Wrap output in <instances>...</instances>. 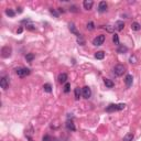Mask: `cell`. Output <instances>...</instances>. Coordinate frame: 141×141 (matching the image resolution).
Here are the masks:
<instances>
[{"mask_svg": "<svg viewBox=\"0 0 141 141\" xmlns=\"http://www.w3.org/2000/svg\"><path fill=\"white\" fill-rule=\"evenodd\" d=\"M124 107H126V105L124 104H118V105L111 104V105H109L107 108H106V111L112 112V111H117V110H123V109H124Z\"/></svg>", "mask_w": 141, "mask_h": 141, "instance_id": "obj_1", "label": "cell"}, {"mask_svg": "<svg viewBox=\"0 0 141 141\" xmlns=\"http://www.w3.org/2000/svg\"><path fill=\"white\" fill-rule=\"evenodd\" d=\"M17 70V75L19 77H25L28 75H30V70L27 69V67H19V69L16 70Z\"/></svg>", "mask_w": 141, "mask_h": 141, "instance_id": "obj_2", "label": "cell"}, {"mask_svg": "<svg viewBox=\"0 0 141 141\" xmlns=\"http://www.w3.org/2000/svg\"><path fill=\"white\" fill-rule=\"evenodd\" d=\"M124 72H126V67H124L123 64L116 65L115 69H114V73H115V75H117V76H121V75H123Z\"/></svg>", "mask_w": 141, "mask_h": 141, "instance_id": "obj_3", "label": "cell"}, {"mask_svg": "<svg viewBox=\"0 0 141 141\" xmlns=\"http://www.w3.org/2000/svg\"><path fill=\"white\" fill-rule=\"evenodd\" d=\"M105 35L104 34H100V35H97V36L94 39V41H93V44L94 45H96V46H99V45H102V44H104V42H105Z\"/></svg>", "mask_w": 141, "mask_h": 141, "instance_id": "obj_4", "label": "cell"}, {"mask_svg": "<svg viewBox=\"0 0 141 141\" xmlns=\"http://www.w3.org/2000/svg\"><path fill=\"white\" fill-rule=\"evenodd\" d=\"M11 55V48L10 46H3L2 48V50H1V56L2 57H4V58H7V57H9V56Z\"/></svg>", "mask_w": 141, "mask_h": 141, "instance_id": "obj_5", "label": "cell"}, {"mask_svg": "<svg viewBox=\"0 0 141 141\" xmlns=\"http://www.w3.org/2000/svg\"><path fill=\"white\" fill-rule=\"evenodd\" d=\"M0 86H1L2 89H7L9 86V78L6 76L1 77V79H0Z\"/></svg>", "mask_w": 141, "mask_h": 141, "instance_id": "obj_6", "label": "cell"}, {"mask_svg": "<svg viewBox=\"0 0 141 141\" xmlns=\"http://www.w3.org/2000/svg\"><path fill=\"white\" fill-rule=\"evenodd\" d=\"M82 94H83V97H84V98L88 99V98L90 97V95H91L90 88H89L88 86H85V87H83V89H82Z\"/></svg>", "mask_w": 141, "mask_h": 141, "instance_id": "obj_7", "label": "cell"}, {"mask_svg": "<svg viewBox=\"0 0 141 141\" xmlns=\"http://www.w3.org/2000/svg\"><path fill=\"white\" fill-rule=\"evenodd\" d=\"M69 28H70V32H72L73 34H75L77 37H81L82 35H81V33H79L78 31H77V29H76V27H75V24L74 23H70L69 24Z\"/></svg>", "mask_w": 141, "mask_h": 141, "instance_id": "obj_8", "label": "cell"}, {"mask_svg": "<svg viewBox=\"0 0 141 141\" xmlns=\"http://www.w3.org/2000/svg\"><path fill=\"white\" fill-rule=\"evenodd\" d=\"M93 4H94L93 0H84V2H83V6L86 10H90L93 8Z\"/></svg>", "mask_w": 141, "mask_h": 141, "instance_id": "obj_9", "label": "cell"}, {"mask_svg": "<svg viewBox=\"0 0 141 141\" xmlns=\"http://www.w3.org/2000/svg\"><path fill=\"white\" fill-rule=\"evenodd\" d=\"M107 10V2L106 1H100L98 4V11L99 12H105Z\"/></svg>", "mask_w": 141, "mask_h": 141, "instance_id": "obj_10", "label": "cell"}, {"mask_svg": "<svg viewBox=\"0 0 141 141\" xmlns=\"http://www.w3.org/2000/svg\"><path fill=\"white\" fill-rule=\"evenodd\" d=\"M132 82H133L132 75H127L126 78H124V83H126V86H127V87H130V86L132 85Z\"/></svg>", "mask_w": 141, "mask_h": 141, "instance_id": "obj_11", "label": "cell"}, {"mask_svg": "<svg viewBox=\"0 0 141 141\" xmlns=\"http://www.w3.org/2000/svg\"><path fill=\"white\" fill-rule=\"evenodd\" d=\"M57 79H58V82H60V83H66V81H67V74L62 73V74L58 75Z\"/></svg>", "mask_w": 141, "mask_h": 141, "instance_id": "obj_12", "label": "cell"}, {"mask_svg": "<svg viewBox=\"0 0 141 141\" xmlns=\"http://www.w3.org/2000/svg\"><path fill=\"white\" fill-rule=\"evenodd\" d=\"M115 28H116V30H118V31H121V30H123V28H124L123 21H117L116 24H115Z\"/></svg>", "mask_w": 141, "mask_h": 141, "instance_id": "obj_13", "label": "cell"}, {"mask_svg": "<svg viewBox=\"0 0 141 141\" xmlns=\"http://www.w3.org/2000/svg\"><path fill=\"white\" fill-rule=\"evenodd\" d=\"M104 83H105V85H106V87H108V88H112L114 87V82L112 81H110V79H108V78H105L104 79Z\"/></svg>", "mask_w": 141, "mask_h": 141, "instance_id": "obj_14", "label": "cell"}, {"mask_svg": "<svg viewBox=\"0 0 141 141\" xmlns=\"http://www.w3.org/2000/svg\"><path fill=\"white\" fill-rule=\"evenodd\" d=\"M74 95H75V99L78 100V99H79V97H81V95H82V90H81V88H79V87H76V88H75V90H74Z\"/></svg>", "mask_w": 141, "mask_h": 141, "instance_id": "obj_15", "label": "cell"}, {"mask_svg": "<svg viewBox=\"0 0 141 141\" xmlns=\"http://www.w3.org/2000/svg\"><path fill=\"white\" fill-rule=\"evenodd\" d=\"M66 128L69 129V130H72V131H75V130H76L74 123H73V121H70V120L66 123Z\"/></svg>", "mask_w": 141, "mask_h": 141, "instance_id": "obj_16", "label": "cell"}, {"mask_svg": "<svg viewBox=\"0 0 141 141\" xmlns=\"http://www.w3.org/2000/svg\"><path fill=\"white\" fill-rule=\"evenodd\" d=\"M104 57H105V52H103V51H98V52L95 53V58H97V60H103Z\"/></svg>", "mask_w": 141, "mask_h": 141, "instance_id": "obj_17", "label": "cell"}, {"mask_svg": "<svg viewBox=\"0 0 141 141\" xmlns=\"http://www.w3.org/2000/svg\"><path fill=\"white\" fill-rule=\"evenodd\" d=\"M131 29H132L133 31H139L141 29V25L138 22H132L131 23Z\"/></svg>", "mask_w": 141, "mask_h": 141, "instance_id": "obj_18", "label": "cell"}, {"mask_svg": "<svg viewBox=\"0 0 141 141\" xmlns=\"http://www.w3.org/2000/svg\"><path fill=\"white\" fill-rule=\"evenodd\" d=\"M132 139H133V133H127L126 136L123 137V141H132Z\"/></svg>", "mask_w": 141, "mask_h": 141, "instance_id": "obj_19", "label": "cell"}, {"mask_svg": "<svg viewBox=\"0 0 141 141\" xmlns=\"http://www.w3.org/2000/svg\"><path fill=\"white\" fill-rule=\"evenodd\" d=\"M127 51H128V48H127V46L120 45V46L118 48V50H117V52H118V53H126Z\"/></svg>", "mask_w": 141, "mask_h": 141, "instance_id": "obj_20", "label": "cell"}, {"mask_svg": "<svg viewBox=\"0 0 141 141\" xmlns=\"http://www.w3.org/2000/svg\"><path fill=\"white\" fill-rule=\"evenodd\" d=\"M43 89H44V91H46V93H51V91H52V86H51L50 84H44Z\"/></svg>", "mask_w": 141, "mask_h": 141, "instance_id": "obj_21", "label": "cell"}, {"mask_svg": "<svg viewBox=\"0 0 141 141\" xmlns=\"http://www.w3.org/2000/svg\"><path fill=\"white\" fill-rule=\"evenodd\" d=\"M25 58H27L28 62H32V61L34 60V54L33 53H28L27 55H25Z\"/></svg>", "mask_w": 141, "mask_h": 141, "instance_id": "obj_22", "label": "cell"}, {"mask_svg": "<svg viewBox=\"0 0 141 141\" xmlns=\"http://www.w3.org/2000/svg\"><path fill=\"white\" fill-rule=\"evenodd\" d=\"M112 42H114V44H116V45H119V36H118V34H114V35H112Z\"/></svg>", "mask_w": 141, "mask_h": 141, "instance_id": "obj_23", "label": "cell"}, {"mask_svg": "<svg viewBox=\"0 0 141 141\" xmlns=\"http://www.w3.org/2000/svg\"><path fill=\"white\" fill-rule=\"evenodd\" d=\"M6 15L7 16H9V17H15V11L12 10V9H7L6 10Z\"/></svg>", "mask_w": 141, "mask_h": 141, "instance_id": "obj_24", "label": "cell"}, {"mask_svg": "<svg viewBox=\"0 0 141 141\" xmlns=\"http://www.w3.org/2000/svg\"><path fill=\"white\" fill-rule=\"evenodd\" d=\"M70 83H65V85H64V93H69L70 91Z\"/></svg>", "mask_w": 141, "mask_h": 141, "instance_id": "obj_25", "label": "cell"}, {"mask_svg": "<svg viewBox=\"0 0 141 141\" xmlns=\"http://www.w3.org/2000/svg\"><path fill=\"white\" fill-rule=\"evenodd\" d=\"M87 29L88 30H94V29H95V25H94V23L91 22V21L87 23Z\"/></svg>", "mask_w": 141, "mask_h": 141, "instance_id": "obj_26", "label": "cell"}, {"mask_svg": "<svg viewBox=\"0 0 141 141\" xmlns=\"http://www.w3.org/2000/svg\"><path fill=\"white\" fill-rule=\"evenodd\" d=\"M77 42H78V43H79V45H84V44H85V40H84L82 36L77 39Z\"/></svg>", "mask_w": 141, "mask_h": 141, "instance_id": "obj_27", "label": "cell"}, {"mask_svg": "<svg viewBox=\"0 0 141 141\" xmlns=\"http://www.w3.org/2000/svg\"><path fill=\"white\" fill-rule=\"evenodd\" d=\"M105 29L107 30L108 32H110V33H111V32H114V28H112L111 25H106V27H105Z\"/></svg>", "mask_w": 141, "mask_h": 141, "instance_id": "obj_28", "label": "cell"}, {"mask_svg": "<svg viewBox=\"0 0 141 141\" xmlns=\"http://www.w3.org/2000/svg\"><path fill=\"white\" fill-rule=\"evenodd\" d=\"M27 30H30V31H34L35 30V27L33 24H28L27 25Z\"/></svg>", "mask_w": 141, "mask_h": 141, "instance_id": "obj_29", "label": "cell"}, {"mask_svg": "<svg viewBox=\"0 0 141 141\" xmlns=\"http://www.w3.org/2000/svg\"><path fill=\"white\" fill-rule=\"evenodd\" d=\"M129 61H130L131 64H135V63H137V62H136V61H137V60H136V56H130Z\"/></svg>", "mask_w": 141, "mask_h": 141, "instance_id": "obj_30", "label": "cell"}, {"mask_svg": "<svg viewBox=\"0 0 141 141\" xmlns=\"http://www.w3.org/2000/svg\"><path fill=\"white\" fill-rule=\"evenodd\" d=\"M50 12H51V15L54 16V17H58V13L56 12L55 10H53V9H50Z\"/></svg>", "mask_w": 141, "mask_h": 141, "instance_id": "obj_31", "label": "cell"}, {"mask_svg": "<svg viewBox=\"0 0 141 141\" xmlns=\"http://www.w3.org/2000/svg\"><path fill=\"white\" fill-rule=\"evenodd\" d=\"M53 139L50 137V136H44L43 137V141H52Z\"/></svg>", "mask_w": 141, "mask_h": 141, "instance_id": "obj_32", "label": "cell"}, {"mask_svg": "<svg viewBox=\"0 0 141 141\" xmlns=\"http://www.w3.org/2000/svg\"><path fill=\"white\" fill-rule=\"evenodd\" d=\"M70 11H73V12H77V9H76V7H75V6L70 7Z\"/></svg>", "mask_w": 141, "mask_h": 141, "instance_id": "obj_33", "label": "cell"}, {"mask_svg": "<svg viewBox=\"0 0 141 141\" xmlns=\"http://www.w3.org/2000/svg\"><path fill=\"white\" fill-rule=\"evenodd\" d=\"M22 31H23V29H22V28H19V29H18V31H17V32H18V33H19V34H20V33H22Z\"/></svg>", "mask_w": 141, "mask_h": 141, "instance_id": "obj_34", "label": "cell"}, {"mask_svg": "<svg viewBox=\"0 0 141 141\" xmlns=\"http://www.w3.org/2000/svg\"><path fill=\"white\" fill-rule=\"evenodd\" d=\"M58 11H60V12H62V13H63V12H64V10H63V9H62V8H58Z\"/></svg>", "mask_w": 141, "mask_h": 141, "instance_id": "obj_35", "label": "cell"}, {"mask_svg": "<svg viewBox=\"0 0 141 141\" xmlns=\"http://www.w3.org/2000/svg\"><path fill=\"white\" fill-rule=\"evenodd\" d=\"M18 9H19V10H18V12H19V13L22 12V8H18Z\"/></svg>", "mask_w": 141, "mask_h": 141, "instance_id": "obj_36", "label": "cell"}]
</instances>
